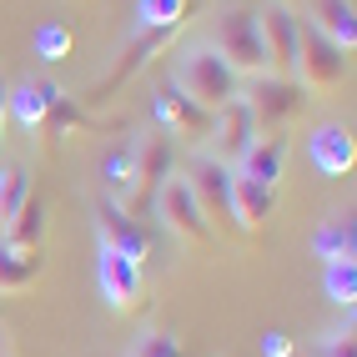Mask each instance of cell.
<instances>
[{
  "mask_svg": "<svg viewBox=\"0 0 357 357\" xmlns=\"http://www.w3.org/2000/svg\"><path fill=\"white\" fill-rule=\"evenodd\" d=\"M231 206H236V231L257 236L277 211V186H261L252 176H231Z\"/></svg>",
  "mask_w": 357,
  "mask_h": 357,
  "instance_id": "e0dca14e",
  "label": "cell"
},
{
  "mask_svg": "<svg viewBox=\"0 0 357 357\" xmlns=\"http://www.w3.org/2000/svg\"><path fill=\"white\" fill-rule=\"evenodd\" d=\"M40 272H45L40 247H20L10 236H0V297H15V292L36 287Z\"/></svg>",
  "mask_w": 357,
  "mask_h": 357,
  "instance_id": "ffe728a7",
  "label": "cell"
},
{
  "mask_svg": "<svg viewBox=\"0 0 357 357\" xmlns=\"http://www.w3.org/2000/svg\"><path fill=\"white\" fill-rule=\"evenodd\" d=\"M96 292L106 302V312H136L141 307V292H146V267L126 261L116 247L96 242Z\"/></svg>",
  "mask_w": 357,
  "mask_h": 357,
  "instance_id": "52a82bcc",
  "label": "cell"
},
{
  "mask_svg": "<svg viewBox=\"0 0 357 357\" xmlns=\"http://www.w3.org/2000/svg\"><path fill=\"white\" fill-rule=\"evenodd\" d=\"M6 96H10V81L0 76V146H6V131H10V121H6Z\"/></svg>",
  "mask_w": 357,
  "mask_h": 357,
  "instance_id": "1f68e13d",
  "label": "cell"
},
{
  "mask_svg": "<svg viewBox=\"0 0 357 357\" xmlns=\"http://www.w3.org/2000/svg\"><path fill=\"white\" fill-rule=\"evenodd\" d=\"M292 357H302V352H292Z\"/></svg>",
  "mask_w": 357,
  "mask_h": 357,
  "instance_id": "836d02e7",
  "label": "cell"
},
{
  "mask_svg": "<svg viewBox=\"0 0 357 357\" xmlns=\"http://www.w3.org/2000/svg\"><path fill=\"white\" fill-rule=\"evenodd\" d=\"M131 357H186V352H181L176 332H141L136 347H131Z\"/></svg>",
  "mask_w": 357,
  "mask_h": 357,
  "instance_id": "f1b7e54d",
  "label": "cell"
},
{
  "mask_svg": "<svg viewBox=\"0 0 357 357\" xmlns=\"http://www.w3.org/2000/svg\"><path fill=\"white\" fill-rule=\"evenodd\" d=\"M307 166H312L317 176L337 181L357 166V136L347 121H317L307 131Z\"/></svg>",
  "mask_w": 357,
  "mask_h": 357,
  "instance_id": "30bf717a",
  "label": "cell"
},
{
  "mask_svg": "<svg viewBox=\"0 0 357 357\" xmlns=\"http://www.w3.org/2000/svg\"><path fill=\"white\" fill-rule=\"evenodd\" d=\"M96 242L116 247L126 261H136V267H146V261H151V242H146V231H141V227H136V217H131L121 202H111V197H101V202H96Z\"/></svg>",
  "mask_w": 357,
  "mask_h": 357,
  "instance_id": "4fadbf2b",
  "label": "cell"
},
{
  "mask_svg": "<svg viewBox=\"0 0 357 357\" xmlns=\"http://www.w3.org/2000/svg\"><path fill=\"white\" fill-rule=\"evenodd\" d=\"M61 96H66V91H61L51 76H26V81H15L10 96H6V121L20 126V131H31V136H40L45 111H51Z\"/></svg>",
  "mask_w": 357,
  "mask_h": 357,
  "instance_id": "5bb4252c",
  "label": "cell"
},
{
  "mask_svg": "<svg viewBox=\"0 0 357 357\" xmlns=\"http://www.w3.org/2000/svg\"><path fill=\"white\" fill-rule=\"evenodd\" d=\"M156 217L166 222V231H172L176 242L197 247V252H217V247H222L217 227L202 217V206H197V197H192V186H186V176H166V181H161V192H156Z\"/></svg>",
  "mask_w": 357,
  "mask_h": 357,
  "instance_id": "5b68a950",
  "label": "cell"
},
{
  "mask_svg": "<svg viewBox=\"0 0 357 357\" xmlns=\"http://www.w3.org/2000/svg\"><path fill=\"white\" fill-rule=\"evenodd\" d=\"M257 352H261V357H292V352H297V342L287 337V332H261Z\"/></svg>",
  "mask_w": 357,
  "mask_h": 357,
  "instance_id": "f546056e",
  "label": "cell"
},
{
  "mask_svg": "<svg viewBox=\"0 0 357 357\" xmlns=\"http://www.w3.org/2000/svg\"><path fill=\"white\" fill-rule=\"evenodd\" d=\"M70 45H76V36H70L66 20H45V26H36V36H31V51H36L45 66L66 61V56H70Z\"/></svg>",
  "mask_w": 357,
  "mask_h": 357,
  "instance_id": "d4e9b609",
  "label": "cell"
},
{
  "mask_svg": "<svg viewBox=\"0 0 357 357\" xmlns=\"http://www.w3.org/2000/svg\"><path fill=\"white\" fill-rule=\"evenodd\" d=\"M6 176H10V166H6V161H0V192H6Z\"/></svg>",
  "mask_w": 357,
  "mask_h": 357,
  "instance_id": "d6a6232c",
  "label": "cell"
},
{
  "mask_svg": "<svg viewBox=\"0 0 357 357\" xmlns=\"http://www.w3.org/2000/svg\"><path fill=\"white\" fill-rule=\"evenodd\" d=\"M166 176H176V136L151 126L146 136H136V192H131V206L156 202Z\"/></svg>",
  "mask_w": 357,
  "mask_h": 357,
  "instance_id": "8fae6325",
  "label": "cell"
},
{
  "mask_svg": "<svg viewBox=\"0 0 357 357\" xmlns=\"http://www.w3.org/2000/svg\"><path fill=\"white\" fill-rule=\"evenodd\" d=\"M186 186H192V197H197V206H202V217L217 227V236H227V231H236V206H231V166L222 161V156H211L206 146H197L192 156H186Z\"/></svg>",
  "mask_w": 357,
  "mask_h": 357,
  "instance_id": "3957f363",
  "label": "cell"
},
{
  "mask_svg": "<svg viewBox=\"0 0 357 357\" xmlns=\"http://www.w3.org/2000/svg\"><path fill=\"white\" fill-rule=\"evenodd\" d=\"M0 236H10V242H20V247H40V236H45V202H40V192L26 197V206L10 217V227Z\"/></svg>",
  "mask_w": 357,
  "mask_h": 357,
  "instance_id": "7402d4cb",
  "label": "cell"
},
{
  "mask_svg": "<svg viewBox=\"0 0 357 357\" xmlns=\"http://www.w3.org/2000/svg\"><path fill=\"white\" fill-rule=\"evenodd\" d=\"M176 36H181V31H131V40L121 45V56H116L111 76L101 81L96 96H111V91H121V86L136 76V70H141V66H151V56H156V51H166V45H172Z\"/></svg>",
  "mask_w": 357,
  "mask_h": 357,
  "instance_id": "2e32d148",
  "label": "cell"
},
{
  "mask_svg": "<svg viewBox=\"0 0 357 357\" xmlns=\"http://www.w3.org/2000/svg\"><path fill=\"white\" fill-rule=\"evenodd\" d=\"M322 292H327L332 307L352 312L357 307V261H332V267H322Z\"/></svg>",
  "mask_w": 357,
  "mask_h": 357,
  "instance_id": "cb8c5ba5",
  "label": "cell"
},
{
  "mask_svg": "<svg viewBox=\"0 0 357 357\" xmlns=\"http://www.w3.org/2000/svg\"><path fill=\"white\" fill-rule=\"evenodd\" d=\"M186 0H136V26L131 31H181Z\"/></svg>",
  "mask_w": 357,
  "mask_h": 357,
  "instance_id": "603a6c76",
  "label": "cell"
},
{
  "mask_svg": "<svg viewBox=\"0 0 357 357\" xmlns=\"http://www.w3.org/2000/svg\"><path fill=\"white\" fill-rule=\"evenodd\" d=\"M347 66L352 56L337 51L317 26H307L302 20V36H297V86L307 96H332V91L347 86Z\"/></svg>",
  "mask_w": 357,
  "mask_h": 357,
  "instance_id": "277c9868",
  "label": "cell"
},
{
  "mask_svg": "<svg viewBox=\"0 0 357 357\" xmlns=\"http://www.w3.org/2000/svg\"><path fill=\"white\" fill-rule=\"evenodd\" d=\"M151 121H156V131L186 136V141H197V146H202L206 131H211V111L197 106L192 96H181L172 81H161V86L151 91Z\"/></svg>",
  "mask_w": 357,
  "mask_h": 357,
  "instance_id": "9c48e42d",
  "label": "cell"
},
{
  "mask_svg": "<svg viewBox=\"0 0 357 357\" xmlns=\"http://www.w3.org/2000/svg\"><path fill=\"white\" fill-rule=\"evenodd\" d=\"M172 86L181 91V96H192L197 106H206V111H222L227 101L242 96V76L217 56V45H211V40L176 45V56H172Z\"/></svg>",
  "mask_w": 357,
  "mask_h": 357,
  "instance_id": "6da1fadb",
  "label": "cell"
},
{
  "mask_svg": "<svg viewBox=\"0 0 357 357\" xmlns=\"http://www.w3.org/2000/svg\"><path fill=\"white\" fill-rule=\"evenodd\" d=\"M242 101H247V111H252L257 131H287L297 116L307 111V101H312V96H307L297 81H287V76H257V81L242 86Z\"/></svg>",
  "mask_w": 357,
  "mask_h": 357,
  "instance_id": "8992f818",
  "label": "cell"
},
{
  "mask_svg": "<svg viewBox=\"0 0 357 357\" xmlns=\"http://www.w3.org/2000/svg\"><path fill=\"white\" fill-rule=\"evenodd\" d=\"M287 156H292V136L287 131H261L231 172L236 176H252L261 186H282V176H287Z\"/></svg>",
  "mask_w": 357,
  "mask_h": 357,
  "instance_id": "9a60e30c",
  "label": "cell"
},
{
  "mask_svg": "<svg viewBox=\"0 0 357 357\" xmlns=\"http://www.w3.org/2000/svg\"><path fill=\"white\" fill-rule=\"evenodd\" d=\"M257 136H261V131H257V121H252L247 101L236 96V101H227L222 111H211V131H206L202 146H206L211 156H222L227 166H236V161L247 156V146H252Z\"/></svg>",
  "mask_w": 357,
  "mask_h": 357,
  "instance_id": "7c38bea8",
  "label": "cell"
},
{
  "mask_svg": "<svg viewBox=\"0 0 357 357\" xmlns=\"http://www.w3.org/2000/svg\"><path fill=\"white\" fill-rule=\"evenodd\" d=\"M307 247H312V257L322 261V267H332V261H357V227H352V211H332V217H322Z\"/></svg>",
  "mask_w": 357,
  "mask_h": 357,
  "instance_id": "d6986e66",
  "label": "cell"
},
{
  "mask_svg": "<svg viewBox=\"0 0 357 357\" xmlns=\"http://www.w3.org/2000/svg\"><path fill=\"white\" fill-rule=\"evenodd\" d=\"M0 357H20V347H15V327L0 317Z\"/></svg>",
  "mask_w": 357,
  "mask_h": 357,
  "instance_id": "4dcf8cb0",
  "label": "cell"
},
{
  "mask_svg": "<svg viewBox=\"0 0 357 357\" xmlns=\"http://www.w3.org/2000/svg\"><path fill=\"white\" fill-rule=\"evenodd\" d=\"M211 45H217V56H222L242 81L272 76V61H267V45H261L257 10H247V6L217 10V31H211Z\"/></svg>",
  "mask_w": 357,
  "mask_h": 357,
  "instance_id": "7a4b0ae2",
  "label": "cell"
},
{
  "mask_svg": "<svg viewBox=\"0 0 357 357\" xmlns=\"http://www.w3.org/2000/svg\"><path fill=\"white\" fill-rule=\"evenodd\" d=\"M257 26H261V45H267L272 76L297 81V36H302V15L287 6V0H261Z\"/></svg>",
  "mask_w": 357,
  "mask_h": 357,
  "instance_id": "ba28073f",
  "label": "cell"
},
{
  "mask_svg": "<svg viewBox=\"0 0 357 357\" xmlns=\"http://www.w3.org/2000/svg\"><path fill=\"white\" fill-rule=\"evenodd\" d=\"M317 357H357V332H352V312L347 322H332L317 342Z\"/></svg>",
  "mask_w": 357,
  "mask_h": 357,
  "instance_id": "83f0119b",
  "label": "cell"
},
{
  "mask_svg": "<svg viewBox=\"0 0 357 357\" xmlns=\"http://www.w3.org/2000/svg\"><path fill=\"white\" fill-rule=\"evenodd\" d=\"M307 26H317L337 51H357V6L352 0H307Z\"/></svg>",
  "mask_w": 357,
  "mask_h": 357,
  "instance_id": "ac0fdd59",
  "label": "cell"
},
{
  "mask_svg": "<svg viewBox=\"0 0 357 357\" xmlns=\"http://www.w3.org/2000/svg\"><path fill=\"white\" fill-rule=\"evenodd\" d=\"M36 192V181H31V172L26 166H10V176H6V192H0V231L10 227V217L20 206H26V197Z\"/></svg>",
  "mask_w": 357,
  "mask_h": 357,
  "instance_id": "4316f807",
  "label": "cell"
},
{
  "mask_svg": "<svg viewBox=\"0 0 357 357\" xmlns=\"http://www.w3.org/2000/svg\"><path fill=\"white\" fill-rule=\"evenodd\" d=\"M131 192H136V141H121L116 151L101 156V197L131 206Z\"/></svg>",
  "mask_w": 357,
  "mask_h": 357,
  "instance_id": "44dd1931",
  "label": "cell"
},
{
  "mask_svg": "<svg viewBox=\"0 0 357 357\" xmlns=\"http://www.w3.org/2000/svg\"><path fill=\"white\" fill-rule=\"evenodd\" d=\"M81 131H86V111H81V101H76V96H61L51 111H45V126H40V136L66 141V136H81Z\"/></svg>",
  "mask_w": 357,
  "mask_h": 357,
  "instance_id": "484cf974",
  "label": "cell"
}]
</instances>
